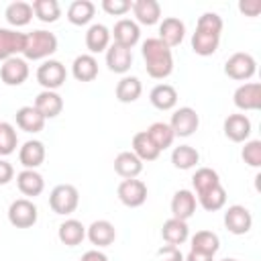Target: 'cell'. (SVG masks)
Here are the masks:
<instances>
[{"mask_svg":"<svg viewBox=\"0 0 261 261\" xmlns=\"http://www.w3.org/2000/svg\"><path fill=\"white\" fill-rule=\"evenodd\" d=\"M24 41H27L24 33H18L12 29H0V61H6L22 53Z\"/></svg>","mask_w":261,"mask_h":261,"instance_id":"13","label":"cell"},{"mask_svg":"<svg viewBox=\"0 0 261 261\" xmlns=\"http://www.w3.org/2000/svg\"><path fill=\"white\" fill-rule=\"evenodd\" d=\"M37 206L29 198H18L8 206V222L16 228H31L37 222Z\"/></svg>","mask_w":261,"mask_h":261,"instance_id":"5","label":"cell"},{"mask_svg":"<svg viewBox=\"0 0 261 261\" xmlns=\"http://www.w3.org/2000/svg\"><path fill=\"white\" fill-rule=\"evenodd\" d=\"M16 143H18V137H16V130L10 122H0V155H10L14 153L16 149Z\"/></svg>","mask_w":261,"mask_h":261,"instance_id":"41","label":"cell"},{"mask_svg":"<svg viewBox=\"0 0 261 261\" xmlns=\"http://www.w3.org/2000/svg\"><path fill=\"white\" fill-rule=\"evenodd\" d=\"M94 12H96V6L94 2L90 0H73L67 8V20L75 27H82V24H88L92 18H94Z\"/></svg>","mask_w":261,"mask_h":261,"instance_id":"31","label":"cell"},{"mask_svg":"<svg viewBox=\"0 0 261 261\" xmlns=\"http://www.w3.org/2000/svg\"><path fill=\"white\" fill-rule=\"evenodd\" d=\"M184 35H186V24L175 16H167L159 24V37L157 39H161L171 49L184 41Z\"/></svg>","mask_w":261,"mask_h":261,"instance_id":"16","label":"cell"},{"mask_svg":"<svg viewBox=\"0 0 261 261\" xmlns=\"http://www.w3.org/2000/svg\"><path fill=\"white\" fill-rule=\"evenodd\" d=\"M110 35L114 37V43H116V45H120V47H124V49H130V47H135V45L139 43V39H141V29H139V24H137L135 20H130V18H120V20L114 24V29H112Z\"/></svg>","mask_w":261,"mask_h":261,"instance_id":"12","label":"cell"},{"mask_svg":"<svg viewBox=\"0 0 261 261\" xmlns=\"http://www.w3.org/2000/svg\"><path fill=\"white\" fill-rule=\"evenodd\" d=\"M143 59H145V69L151 77L155 80H165L173 71V55L171 49L157 37H151L143 43Z\"/></svg>","mask_w":261,"mask_h":261,"instance_id":"1","label":"cell"},{"mask_svg":"<svg viewBox=\"0 0 261 261\" xmlns=\"http://www.w3.org/2000/svg\"><path fill=\"white\" fill-rule=\"evenodd\" d=\"M218 43H220V35L210 33V31L196 29V33L192 35V49H194V53H198L202 57L212 55L218 49Z\"/></svg>","mask_w":261,"mask_h":261,"instance_id":"28","label":"cell"},{"mask_svg":"<svg viewBox=\"0 0 261 261\" xmlns=\"http://www.w3.org/2000/svg\"><path fill=\"white\" fill-rule=\"evenodd\" d=\"M224 135L232 143H243L251 135V120L245 114H230L224 120Z\"/></svg>","mask_w":261,"mask_h":261,"instance_id":"17","label":"cell"},{"mask_svg":"<svg viewBox=\"0 0 261 261\" xmlns=\"http://www.w3.org/2000/svg\"><path fill=\"white\" fill-rule=\"evenodd\" d=\"M257 71V61L253 59V55L249 53H232L226 63H224V73L237 82H245V80H251Z\"/></svg>","mask_w":261,"mask_h":261,"instance_id":"4","label":"cell"},{"mask_svg":"<svg viewBox=\"0 0 261 261\" xmlns=\"http://www.w3.org/2000/svg\"><path fill=\"white\" fill-rule=\"evenodd\" d=\"M159 261H184V255L177 247L165 245V247L159 249Z\"/></svg>","mask_w":261,"mask_h":261,"instance_id":"45","label":"cell"},{"mask_svg":"<svg viewBox=\"0 0 261 261\" xmlns=\"http://www.w3.org/2000/svg\"><path fill=\"white\" fill-rule=\"evenodd\" d=\"M114 171L124 179H133L143 171V161L133 151H122L114 159Z\"/></svg>","mask_w":261,"mask_h":261,"instance_id":"21","label":"cell"},{"mask_svg":"<svg viewBox=\"0 0 261 261\" xmlns=\"http://www.w3.org/2000/svg\"><path fill=\"white\" fill-rule=\"evenodd\" d=\"M130 8L141 24L151 27L161 18V6L157 0H135Z\"/></svg>","mask_w":261,"mask_h":261,"instance_id":"26","label":"cell"},{"mask_svg":"<svg viewBox=\"0 0 261 261\" xmlns=\"http://www.w3.org/2000/svg\"><path fill=\"white\" fill-rule=\"evenodd\" d=\"M239 10L245 16H257L261 12V0H243L239 2Z\"/></svg>","mask_w":261,"mask_h":261,"instance_id":"46","label":"cell"},{"mask_svg":"<svg viewBox=\"0 0 261 261\" xmlns=\"http://www.w3.org/2000/svg\"><path fill=\"white\" fill-rule=\"evenodd\" d=\"M4 16H6L8 24H12V27H24L33 18V6L29 2H22V0L10 2L6 6V10H4Z\"/></svg>","mask_w":261,"mask_h":261,"instance_id":"33","label":"cell"},{"mask_svg":"<svg viewBox=\"0 0 261 261\" xmlns=\"http://www.w3.org/2000/svg\"><path fill=\"white\" fill-rule=\"evenodd\" d=\"M218 249H220V239L212 230H198L192 237V249L190 251H196V253H204V255L214 257Z\"/></svg>","mask_w":261,"mask_h":261,"instance_id":"32","label":"cell"},{"mask_svg":"<svg viewBox=\"0 0 261 261\" xmlns=\"http://www.w3.org/2000/svg\"><path fill=\"white\" fill-rule=\"evenodd\" d=\"M161 237H163V241H165L167 245L177 247V245H181V243H186V241H188V237H190V228H188L186 220L169 218V220H165V222H163Z\"/></svg>","mask_w":261,"mask_h":261,"instance_id":"25","label":"cell"},{"mask_svg":"<svg viewBox=\"0 0 261 261\" xmlns=\"http://www.w3.org/2000/svg\"><path fill=\"white\" fill-rule=\"evenodd\" d=\"M57 51V37L49 31H33L27 35V41H24V49H22V55L31 61H37V59H45L49 55H53Z\"/></svg>","mask_w":261,"mask_h":261,"instance_id":"2","label":"cell"},{"mask_svg":"<svg viewBox=\"0 0 261 261\" xmlns=\"http://www.w3.org/2000/svg\"><path fill=\"white\" fill-rule=\"evenodd\" d=\"M130 63H133V53L130 49H124L116 43H112L108 49H106V65L110 71L114 73H126L130 69Z\"/></svg>","mask_w":261,"mask_h":261,"instance_id":"19","label":"cell"},{"mask_svg":"<svg viewBox=\"0 0 261 261\" xmlns=\"http://www.w3.org/2000/svg\"><path fill=\"white\" fill-rule=\"evenodd\" d=\"M77 204H80V192L71 184H59L49 194V206L55 214L67 216V214L75 212Z\"/></svg>","mask_w":261,"mask_h":261,"instance_id":"3","label":"cell"},{"mask_svg":"<svg viewBox=\"0 0 261 261\" xmlns=\"http://www.w3.org/2000/svg\"><path fill=\"white\" fill-rule=\"evenodd\" d=\"M71 73H73V77L77 82H92V80H96V75H98V61H96V57L90 55V53L77 55L73 59Z\"/></svg>","mask_w":261,"mask_h":261,"instance_id":"23","label":"cell"},{"mask_svg":"<svg viewBox=\"0 0 261 261\" xmlns=\"http://www.w3.org/2000/svg\"><path fill=\"white\" fill-rule=\"evenodd\" d=\"M198 202H200V206H202L204 210L216 212V210H220V208L226 204V190H224L222 186H216V188H212V190L200 194V196H198Z\"/></svg>","mask_w":261,"mask_h":261,"instance_id":"40","label":"cell"},{"mask_svg":"<svg viewBox=\"0 0 261 261\" xmlns=\"http://www.w3.org/2000/svg\"><path fill=\"white\" fill-rule=\"evenodd\" d=\"M133 2L128 0H102V10L112 14V16H122L130 10Z\"/></svg>","mask_w":261,"mask_h":261,"instance_id":"44","label":"cell"},{"mask_svg":"<svg viewBox=\"0 0 261 261\" xmlns=\"http://www.w3.org/2000/svg\"><path fill=\"white\" fill-rule=\"evenodd\" d=\"M16 124L24 133H41L45 126V118L35 110V106H22L16 110Z\"/></svg>","mask_w":261,"mask_h":261,"instance_id":"30","label":"cell"},{"mask_svg":"<svg viewBox=\"0 0 261 261\" xmlns=\"http://www.w3.org/2000/svg\"><path fill=\"white\" fill-rule=\"evenodd\" d=\"M35 110L47 120V118H55L61 114L63 110V98L57 92L51 90H43L37 98H35Z\"/></svg>","mask_w":261,"mask_h":261,"instance_id":"14","label":"cell"},{"mask_svg":"<svg viewBox=\"0 0 261 261\" xmlns=\"http://www.w3.org/2000/svg\"><path fill=\"white\" fill-rule=\"evenodd\" d=\"M145 133L149 135V139L153 141V145H155L159 151L171 147V143H173V139H175L173 130H171L169 124H165V122H153Z\"/></svg>","mask_w":261,"mask_h":261,"instance_id":"36","label":"cell"},{"mask_svg":"<svg viewBox=\"0 0 261 261\" xmlns=\"http://www.w3.org/2000/svg\"><path fill=\"white\" fill-rule=\"evenodd\" d=\"M108 45H110V31H108L104 24L96 22V24H92V27L86 31V47H88L90 55H92V53H102V51H106Z\"/></svg>","mask_w":261,"mask_h":261,"instance_id":"27","label":"cell"},{"mask_svg":"<svg viewBox=\"0 0 261 261\" xmlns=\"http://www.w3.org/2000/svg\"><path fill=\"white\" fill-rule=\"evenodd\" d=\"M232 102L239 110H259L261 108V84L247 82L234 90Z\"/></svg>","mask_w":261,"mask_h":261,"instance_id":"10","label":"cell"},{"mask_svg":"<svg viewBox=\"0 0 261 261\" xmlns=\"http://www.w3.org/2000/svg\"><path fill=\"white\" fill-rule=\"evenodd\" d=\"M241 155H243V161L249 167H261V141L253 139V141L245 143Z\"/></svg>","mask_w":261,"mask_h":261,"instance_id":"42","label":"cell"},{"mask_svg":"<svg viewBox=\"0 0 261 261\" xmlns=\"http://www.w3.org/2000/svg\"><path fill=\"white\" fill-rule=\"evenodd\" d=\"M31 6H33V14L41 22H55L61 16V8L57 0H35Z\"/></svg>","mask_w":261,"mask_h":261,"instance_id":"38","label":"cell"},{"mask_svg":"<svg viewBox=\"0 0 261 261\" xmlns=\"http://www.w3.org/2000/svg\"><path fill=\"white\" fill-rule=\"evenodd\" d=\"M149 100L151 104L157 108V110H171L175 104H177V92L173 86L169 84H157L151 94H149Z\"/></svg>","mask_w":261,"mask_h":261,"instance_id":"29","label":"cell"},{"mask_svg":"<svg viewBox=\"0 0 261 261\" xmlns=\"http://www.w3.org/2000/svg\"><path fill=\"white\" fill-rule=\"evenodd\" d=\"M12 177H14V169H12V165H10L8 161L0 159V186H6Z\"/></svg>","mask_w":261,"mask_h":261,"instance_id":"47","label":"cell"},{"mask_svg":"<svg viewBox=\"0 0 261 261\" xmlns=\"http://www.w3.org/2000/svg\"><path fill=\"white\" fill-rule=\"evenodd\" d=\"M141 92H143L141 80L135 77V75H124V77L116 84V98H118V102H122V104H130V102L139 100Z\"/></svg>","mask_w":261,"mask_h":261,"instance_id":"34","label":"cell"},{"mask_svg":"<svg viewBox=\"0 0 261 261\" xmlns=\"http://www.w3.org/2000/svg\"><path fill=\"white\" fill-rule=\"evenodd\" d=\"M16 186H18L20 194H24L29 198H35V196H39L45 190V179L35 169H22L16 175Z\"/></svg>","mask_w":261,"mask_h":261,"instance_id":"22","label":"cell"},{"mask_svg":"<svg viewBox=\"0 0 261 261\" xmlns=\"http://www.w3.org/2000/svg\"><path fill=\"white\" fill-rule=\"evenodd\" d=\"M196 29H202V31H210V33L220 35V33H222V18H220L216 12H204V14L198 18Z\"/></svg>","mask_w":261,"mask_h":261,"instance_id":"43","label":"cell"},{"mask_svg":"<svg viewBox=\"0 0 261 261\" xmlns=\"http://www.w3.org/2000/svg\"><path fill=\"white\" fill-rule=\"evenodd\" d=\"M200 124V118H198V112L190 106H181L177 108L173 114H171V122H169V128L173 130L175 137H190L196 133Z\"/></svg>","mask_w":261,"mask_h":261,"instance_id":"8","label":"cell"},{"mask_svg":"<svg viewBox=\"0 0 261 261\" xmlns=\"http://www.w3.org/2000/svg\"><path fill=\"white\" fill-rule=\"evenodd\" d=\"M214 257L210 255H204V253H196V251H190L188 257H184V261H212Z\"/></svg>","mask_w":261,"mask_h":261,"instance_id":"49","label":"cell"},{"mask_svg":"<svg viewBox=\"0 0 261 261\" xmlns=\"http://www.w3.org/2000/svg\"><path fill=\"white\" fill-rule=\"evenodd\" d=\"M224 226H226V230L232 232V234H245V232H249L251 226H253V216H251V212H249L245 206L232 204V206H228L226 212H224Z\"/></svg>","mask_w":261,"mask_h":261,"instance_id":"9","label":"cell"},{"mask_svg":"<svg viewBox=\"0 0 261 261\" xmlns=\"http://www.w3.org/2000/svg\"><path fill=\"white\" fill-rule=\"evenodd\" d=\"M200 161V153L190 145H179L171 153V163L177 169H192Z\"/></svg>","mask_w":261,"mask_h":261,"instance_id":"39","label":"cell"},{"mask_svg":"<svg viewBox=\"0 0 261 261\" xmlns=\"http://www.w3.org/2000/svg\"><path fill=\"white\" fill-rule=\"evenodd\" d=\"M133 153H135L141 161H155L161 151L153 145V141L149 139V135H147L145 130H141V133H137V135L133 137Z\"/></svg>","mask_w":261,"mask_h":261,"instance_id":"35","label":"cell"},{"mask_svg":"<svg viewBox=\"0 0 261 261\" xmlns=\"http://www.w3.org/2000/svg\"><path fill=\"white\" fill-rule=\"evenodd\" d=\"M57 237H59V241H61L65 247H75V245H80V243L84 241V237H86V226H84L80 220H75V218H67L65 222L59 224Z\"/></svg>","mask_w":261,"mask_h":261,"instance_id":"24","label":"cell"},{"mask_svg":"<svg viewBox=\"0 0 261 261\" xmlns=\"http://www.w3.org/2000/svg\"><path fill=\"white\" fill-rule=\"evenodd\" d=\"M86 234H88V239H90L92 245H96V247H108L116 239V228L108 220H94L88 226Z\"/></svg>","mask_w":261,"mask_h":261,"instance_id":"18","label":"cell"},{"mask_svg":"<svg viewBox=\"0 0 261 261\" xmlns=\"http://www.w3.org/2000/svg\"><path fill=\"white\" fill-rule=\"evenodd\" d=\"M192 186H194L196 194L200 196V194H204V192L220 186V177H218V173L212 167H200L194 173V177H192Z\"/></svg>","mask_w":261,"mask_h":261,"instance_id":"37","label":"cell"},{"mask_svg":"<svg viewBox=\"0 0 261 261\" xmlns=\"http://www.w3.org/2000/svg\"><path fill=\"white\" fill-rule=\"evenodd\" d=\"M18 161L24 169H37L45 161V145L41 141H27L18 151Z\"/></svg>","mask_w":261,"mask_h":261,"instance_id":"20","label":"cell"},{"mask_svg":"<svg viewBox=\"0 0 261 261\" xmlns=\"http://www.w3.org/2000/svg\"><path fill=\"white\" fill-rule=\"evenodd\" d=\"M116 194H118V200H120L124 206H128V208H139V206H143L145 200H147V186H145V181H141V179H137V177H133V179H122V181L118 184Z\"/></svg>","mask_w":261,"mask_h":261,"instance_id":"7","label":"cell"},{"mask_svg":"<svg viewBox=\"0 0 261 261\" xmlns=\"http://www.w3.org/2000/svg\"><path fill=\"white\" fill-rule=\"evenodd\" d=\"M80 261H108V257H106L104 253H100V251L92 249V251H86V253L82 255V259H80Z\"/></svg>","mask_w":261,"mask_h":261,"instance_id":"48","label":"cell"},{"mask_svg":"<svg viewBox=\"0 0 261 261\" xmlns=\"http://www.w3.org/2000/svg\"><path fill=\"white\" fill-rule=\"evenodd\" d=\"M196 212V196L190 190H177L171 198V218L188 220Z\"/></svg>","mask_w":261,"mask_h":261,"instance_id":"15","label":"cell"},{"mask_svg":"<svg viewBox=\"0 0 261 261\" xmlns=\"http://www.w3.org/2000/svg\"><path fill=\"white\" fill-rule=\"evenodd\" d=\"M29 77V65L20 57H10L0 67V80L6 86H20Z\"/></svg>","mask_w":261,"mask_h":261,"instance_id":"11","label":"cell"},{"mask_svg":"<svg viewBox=\"0 0 261 261\" xmlns=\"http://www.w3.org/2000/svg\"><path fill=\"white\" fill-rule=\"evenodd\" d=\"M65 75H67L65 73V65L61 61H57V59H47L37 69V82L45 90H51V92H55L57 88L63 86Z\"/></svg>","mask_w":261,"mask_h":261,"instance_id":"6","label":"cell"},{"mask_svg":"<svg viewBox=\"0 0 261 261\" xmlns=\"http://www.w3.org/2000/svg\"><path fill=\"white\" fill-rule=\"evenodd\" d=\"M220 261H239V259H232V257H224V259H220Z\"/></svg>","mask_w":261,"mask_h":261,"instance_id":"50","label":"cell"}]
</instances>
